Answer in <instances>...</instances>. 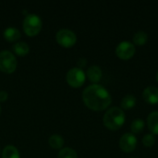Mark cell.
Listing matches in <instances>:
<instances>
[{
  "mask_svg": "<svg viewBox=\"0 0 158 158\" xmlns=\"http://www.w3.org/2000/svg\"><path fill=\"white\" fill-rule=\"evenodd\" d=\"M82 100L87 107L94 111H102L106 109L111 102L112 97L109 92L100 84H92L84 89Z\"/></svg>",
  "mask_w": 158,
  "mask_h": 158,
  "instance_id": "1",
  "label": "cell"
},
{
  "mask_svg": "<svg viewBox=\"0 0 158 158\" xmlns=\"http://www.w3.org/2000/svg\"><path fill=\"white\" fill-rule=\"evenodd\" d=\"M126 116L122 108L114 106L109 108L104 115V125L110 131L119 130L125 123Z\"/></svg>",
  "mask_w": 158,
  "mask_h": 158,
  "instance_id": "2",
  "label": "cell"
},
{
  "mask_svg": "<svg viewBox=\"0 0 158 158\" xmlns=\"http://www.w3.org/2000/svg\"><path fill=\"white\" fill-rule=\"evenodd\" d=\"M43 22L36 14H28L23 20V30L30 36L36 35L42 29Z\"/></svg>",
  "mask_w": 158,
  "mask_h": 158,
  "instance_id": "3",
  "label": "cell"
},
{
  "mask_svg": "<svg viewBox=\"0 0 158 158\" xmlns=\"http://www.w3.org/2000/svg\"><path fill=\"white\" fill-rule=\"evenodd\" d=\"M17 67L15 56L8 50L0 52V70L6 73H12Z\"/></svg>",
  "mask_w": 158,
  "mask_h": 158,
  "instance_id": "4",
  "label": "cell"
},
{
  "mask_svg": "<svg viewBox=\"0 0 158 158\" xmlns=\"http://www.w3.org/2000/svg\"><path fill=\"white\" fill-rule=\"evenodd\" d=\"M66 79H67V82L71 87L78 88V87H81L84 83L85 79H86V74L81 69L73 68L68 71Z\"/></svg>",
  "mask_w": 158,
  "mask_h": 158,
  "instance_id": "5",
  "label": "cell"
},
{
  "mask_svg": "<svg viewBox=\"0 0 158 158\" xmlns=\"http://www.w3.org/2000/svg\"><path fill=\"white\" fill-rule=\"evenodd\" d=\"M57 43L64 47H71L77 41V36L74 31L69 29H61L56 35Z\"/></svg>",
  "mask_w": 158,
  "mask_h": 158,
  "instance_id": "6",
  "label": "cell"
},
{
  "mask_svg": "<svg viewBox=\"0 0 158 158\" xmlns=\"http://www.w3.org/2000/svg\"><path fill=\"white\" fill-rule=\"evenodd\" d=\"M116 54L120 59L129 60L135 54V45L128 41L120 42L116 47Z\"/></svg>",
  "mask_w": 158,
  "mask_h": 158,
  "instance_id": "7",
  "label": "cell"
},
{
  "mask_svg": "<svg viewBox=\"0 0 158 158\" xmlns=\"http://www.w3.org/2000/svg\"><path fill=\"white\" fill-rule=\"evenodd\" d=\"M138 144V141L136 136L133 133H125L121 136L119 140V147L125 153L133 152Z\"/></svg>",
  "mask_w": 158,
  "mask_h": 158,
  "instance_id": "8",
  "label": "cell"
},
{
  "mask_svg": "<svg viewBox=\"0 0 158 158\" xmlns=\"http://www.w3.org/2000/svg\"><path fill=\"white\" fill-rule=\"evenodd\" d=\"M143 97L147 104H158V88L156 86H148L143 92Z\"/></svg>",
  "mask_w": 158,
  "mask_h": 158,
  "instance_id": "9",
  "label": "cell"
},
{
  "mask_svg": "<svg viewBox=\"0 0 158 158\" xmlns=\"http://www.w3.org/2000/svg\"><path fill=\"white\" fill-rule=\"evenodd\" d=\"M86 75L88 77V79L94 82V84H96L98 81H100V80L102 79L103 76V71L101 69V68L97 65H93L91 67H89V69H87Z\"/></svg>",
  "mask_w": 158,
  "mask_h": 158,
  "instance_id": "10",
  "label": "cell"
},
{
  "mask_svg": "<svg viewBox=\"0 0 158 158\" xmlns=\"http://www.w3.org/2000/svg\"><path fill=\"white\" fill-rule=\"evenodd\" d=\"M147 125L152 134L158 135V111L149 114L147 118Z\"/></svg>",
  "mask_w": 158,
  "mask_h": 158,
  "instance_id": "11",
  "label": "cell"
},
{
  "mask_svg": "<svg viewBox=\"0 0 158 158\" xmlns=\"http://www.w3.org/2000/svg\"><path fill=\"white\" fill-rule=\"evenodd\" d=\"M4 37L8 42H15L19 39L20 32L15 27H7L4 31Z\"/></svg>",
  "mask_w": 158,
  "mask_h": 158,
  "instance_id": "12",
  "label": "cell"
},
{
  "mask_svg": "<svg viewBox=\"0 0 158 158\" xmlns=\"http://www.w3.org/2000/svg\"><path fill=\"white\" fill-rule=\"evenodd\" d=\"M136 105V98L133 94H127L126 96H124L121 100L120 106L122 107V109L128 110V109H131L132 107H134Z\"/></svg>",
  "mask_w": 158,
  "mask_h": 158,
  "instance_id": "13",
  "label": "cell"
},
{
  "mask_svg": "<svg viewBox=\"0 0 158 158\" xmlns=\"http://www.w3.org/2000/svg\"><path fill=\"white\" fill-rule=\"evenodd\" d=\"M13 51L19 56H25L29 53L30 47L25 42H18L13 45Z\"/></svg>",
  "mask_w": 158,
  "mask_h": 158,
  "instance_id": "14",
  "label": "cell"
},
{
  "mask_svg": "<svg viewBox=\"0 0 158 158\" xmlns=\"http://www.w3.org/2000/svg\"><path fill=\"white\" fill-rule=\"evenodd\" d=\"M2 158H20L18 149L13 145H6L2 153Z\"/></svg>",
  "mask_w": 158,
  "mask_h": 158,
  "instance_id": "15",
  "label": "cell"
},
{
  "mask_svg": "<svg viewBox=\"0 0 158 158\" xmlns=\"http://www.w3.org/2000/svg\"><path fill=\"white\" fill-rule=\"evenodd\" d=\"M147 40H148L147 33L143 31H139L133 36V44L143 46L146 44Z\"/></svg>",
  "mask_w": 158,
  "mask_h": 158,
  "instance_id": "16",
  "label": "cell"
},
{
  "mask_svg": "<svg viewBox=\"0 0 158 158\" xmlns=\"http://www.w3.org/2000/svg\"><path fill=\"white\" fill-rule=\"evenodd\" d=\"M48 143H49V145L52 148H54V149H61L63 144H64V140L60 135L53 134L52 136L49 137Z\"/></svg>",
  "mask_w": 158,
  "mask_h": 158,
  "instance_id": "17",
  "label": "cell"
},
{
  "mask_svg": "<svg viewBox=\"0 0 158 158\" xmlns=\"http://www.w3.org/2000/svg\"><path fill=\"white\" fill-rule=\"evenodd\" d=\"M144 129V121L141 118L134 119L131 125V130L133 134H139L141 133Z\"/></svg>",
  "mask_w": 158,
  "mask_h": 158,
  "instance_id": "18",
  "label": "cell"
},
{
  "mask_svg": "<svg viewBox=\"0 0 158 158\" xmlns=\"http://www.w3.org/2000/svg\"><path fill=\"white\" fill-rule=\"evenodd\" d=\"M57 158H78V156L75 150L69 147H66L59 151Z\"/></svg>",
  "mask_w": 158,
  "mask_h": 158,
  "instance_id": "19",
  "label": "cell"
},
{
  "mask_svg": "<svg viewBox=\"0 0 158 158\" xmlns=\"http://www.w3.org/2000/svg\"><path fill=\"white\" fill-rule=\"evenodd\" d=\"M155 143H156V138H155L154 134L148 133V134H145L143 137V144L145 147H148V148L152 147V146H154Z\"/></svg>",
  "mask_w": 158,
  "mask_h": 158,
  "instance_id": "20",
  "label": "cell"
},
{
  "mask_svg": "<svg viewBox=\"0 0 158 158\" xmlns=\"http://www.w3.org/2000/svg\"><path fill=\"white\" fill-rule=\"evenodd\" d=\"M8 97V94L5 91H1L0 92V102H5Z\"/></svg>",
  "mask_w": 158,
  "mask_h": 158,
  "instance_id": "21",
  "label": "cell"
},
{
  "mask_svg": "<svg viewBox=\"0 0 158 158\" xmlns=\"http://www.w3.org/2000/svg\"><path fill=\"white\" fill-rule=\"evenodd\" d=\"M86 63H87V61H86V59L85 58H80L79 60H78V62H77V64H78V66L80 67V69H81L82 67H85L86 66Z\"/></svg>",
  "mask_w": 158,
  "mask_h": 158,
  "instance_id": "22",
  "label": "cell"
},
{
  "mask_svg": "<svg viewBox=\"0 0 158 158\" xmlns=\"http://www.w3.org/2000/svg\"><path fill=\"white\" fill-rule=\"evenodd\" d=\"M156 81H157V82H158V71H157V73H156Z\"/></svg>",
  "mask_w": 158,
  "mask_h": 158,
  "instance_id": "23",
  "label": "cell"
},
{
  "mask_svg": "<svg viewBox=\"0 0 158 158\" xmlns=\"http://www.w3.org/2000/svg\"><path fill=\"white\" fill-rule=\"evenodd\" d=\"M0 113H1V106H0Z\"/></svg>",
  "mask_w": 158,
  "mask_h": 158,
  "instance_id": "24",
  "label": "cell"
},
{
  "mask_svg": "<svg viewBox=\"0 0 158 158\" xmlns=\"http://www.w3.org/2000/svg\"><path fill=\"white\" fill-rule=\"evenodd\" d=\"M131 158H133V157H131Z\"/></svg>",
  "mask_w": 158,
  "mask_h": 158,
  "instance_id": "25",
  "label": "cell"
}]
</instances>
